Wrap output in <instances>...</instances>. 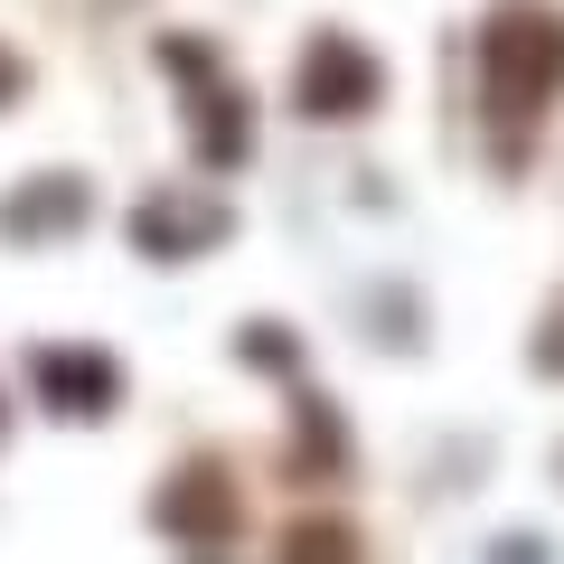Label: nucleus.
<instances>
[{
	"label": "nucleus",
	"instance_id": "nucleus-5",
	"mask_svg": "<svg viewBox=\"0 0 564 564\" xmlns=\"http://www.w3.org/2000/svg\"><path fill=\"white\" fill-rule=\"evenodd\" d=\"M20 85H29V76H20V57H10V47H0V104L20 95Z\"/></svg>",
	"mask_w": 564,
	"mask_h": 564
},
{
	"label": "nucleus",
	"instance_id": "nucleus-1",
	"mask_svg": "<svg viewBox=\"0 0 564 564\" xmlns=\"http://www.w3.org/2000/svg\"><path fill=\"white\" fill-rule=\"evenodd\" d=\"M555 85H564V20L545 0L489 10V104H499V132H508L499 151H527V132L555 104Z\"/></svg>",
	"mask_w": 564,
	"mask_h": 564
},
{
	"label": "nucleus",
	"instance_id": "nucleus-2",
	"mask_svg": "<svg viewBox=\"0 0 564 564\" xmlns=\"http://www.w3.org/2000/svg\"><path fill=\"white\" fill-rule=\"evenodd\" d=\"M292 104L302 113H367L377 104V57H367L358 39H339V29H321L302 57V76H292Z\"/></svg>",
	"mask_w": 564,
	"mask_h": 564
},
{
	"label": "nucleus",
	"instance_id": "nucleus-4",
	"mask_svg": "<svg viewBox=\"0 0 564 564\" xmlns=\"http://www.w3.org/2000/svg\"><path fill=\"white\" fill-rule=\"evenodd\" d=\"M198 151L245 161V95H236V85H217V104H198Z\"/></svg>",
	"mask_w": 564,
	"mask_h": 564
},
{
	"label": "nucleus",
	"instance_id": "nucleus-3",
	"mask_svg": "<svg viewBox=\"0 0 564 564\" xmlns=\"http://www.w3.org/2000/svg\"><path fill=\"white\" fill-rule=\"evenodd\" d=\"M39 386H47V404H113V367L95 358V348H47L39 358Z\"/></svg>",
	"mask_w": 564,
	"mask_h": 564
}]
</instances>
